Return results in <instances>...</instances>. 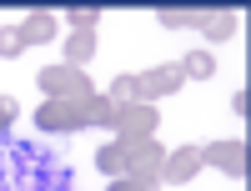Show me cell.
<instances>
[{"label":"cell","mask_w":251,"mask_h":191,"mask_svg":"<svg viewBox=\"0 0 251 191\" xmlns=\"http://www.w3.org/2000/svg\"><path fill=\"white\" fill-rule=\"evenodd\" d=\"M96 166H100V171H106L111 181H116V176H126V141L100 146V151H96Z\"/></svg>","instance_id":"12"},{"label":"cell","mask_w":251,"mask_h":191,"mask_svg":"<svg viewBox=\"0 0 251 191\" xmlns=\"http://www.w3.org/2000/svg\"><path fill=\"white\" fill-rule=\"evenodd\" d=\"M181 86H186L181 66H176V60H166V66H151V71H141V76H136V101L156 106L161 96H176Z\"/></svg>","instance_id":"4"},{"label":"cell","mask_w":251,"mask_h":191,"mask_svg":"<svg viewBox=\"0 0 251 191\" xmlns=\"http://www.w3.org/2000/svg\"><path fill=\"white\" fill-rule=\"evenodd\" d=\"M20 40H25V51L30 46H46V40H55V15L50 10H35L20 20Z\"/></svg>","instance_id":"8"},{"label":"cell","mask_w":251,"mask_h":191,"mask_svg":"<svg viewBox=\"0 0 251 191\" xmlns=\"http://www.w3.org/2000/svg\"><path fill=\"white\" fill-rule=\"evenodd\" d=\"M80 106H86V101H40L35 126H40V131H50V136L80 131V126H86V111H80Z\"/></svg>","instance_id":"5"},{"label":"cell","mask_w":251,"mask_h":191,"mask_svg":"<svg viewBox=\"0 0 251 191\" xmlns=\"http://www.w3.org/2000/svg\"><path fill=\"white\" fill-rule=\"evenodd\" d=\"M156 126H161V116H156V106H146V101H126L111 116L116 141H146V136H156Z\"/></svg>","instance_id":"3"},{"label":"cell","mask_w":251,"mask_h":191,"mask_svg":"<svg viewBox=\"0 0 251 191\" xmlns=\"http://www.w3.org/2000/svg\"><path fill=\"white\" fill-rule=\"evenodd\" d=\"M91 55H96V30H71V35H66V66H80V71H86Z\"/></svg>","instance_id":"9"},{"label":"cell","mask_w":251,"mask_h":191,"mask_svg":"<svg viewBox=\"0 0 251 191\" xmlns=\"http://www.w3.org/2000/svg\"><path fill=\"white\" fill-rule=\"evenodd\" d=\"M201 15L206 10H156V20L166 30H201Z\"/></svg>","instance_id":"13"},{"label":"cell","mask_w":251,"mask_h":191,"mask_svg":"<svg viewBox=\"0 0 251 191\" xmlns=\"http://www.w3.org/2000/svg\"><path fill=\"white\" fill-rule=\"evenodd\" d=\"M116 106H126V101H136V76H116L111 81V91H106Z\"/></svg>","instance_id":"17"},{"label":"cell","mask_w":251,"mask_h":191,"mask_svg":"<svg viewBox=\"0 0 251 191\" xmlns=\"http://www.w3.org/2000/svg\"><path fill=\"white\" fill-rule=\"evenodd\" d=\"M25 51V40H20V26H0V60H15Z\"/></svg>","instance_id":"15"},{"label":"cell","mask_w":251,"mask_h":191,"mask_svg":"<svg viewBox=\"0 0 251 191\" xmlns=\"http://www.w3.org/2000/svg\"><path fill=\"white\" fill-rule=\"evenodd\" d=\"M80 111H86V126H111V116H116V101H111V96H91L86 106H80Z\"/></svg>","instance_id":"14"},{"label":"cell","mask_w":251,"mask_h":191,"mask_svg":"<svg viewBox=\"0 0 251 191\" xmlns=\"http://www.w3.org/2000/svg\"><path fill=\"white\" fill-rule=\"evenodd\" d=\"M201 146H181V151H166V166H161V181L166 186H186L196 171H201Z\"/></svg>","instance_id":"7"},{"label":"cell","mask_w":251,"mask_h":191,"mask_svg":"<svg viewBox=\"0 0 251 191\" xmlns=\"http://www.w3.org/2000/svg\"><path fill=\"white\" fill-rule=\"evenodd\" d=\"M111 191H146V186H141V181H131V176H116V181H111Z\"/></svg>","instance_id":"20"},{"label":"cell","mask_w":251,"mask_h":191,"mask_svg":"<svg viewBox=\"0 0 251 191\" xmlns=\"http://www.w3.org/2000/svg\"><path fill=\"white\" fill-rule=\"evenodd\" d=\"M201 161L216 166V171H226V176H236V181H246V171H251L246 141H211V146H201Z\"/></svg>","instance_id":"6"},{"label":"cell","mask_w":251,"mask_h":191,"mask_svg":"<svg viewBox=\"0 0 251 191\" xmlns=\"http://www.w3.org/2000/svg\"><path fill=\"white\" fill-rule=\"evenodd\" d=\"M176 66H181L186 81H211V76H216V55H211V51H191V55H181Z\"/></svg>","instance_id":"10"},{"label":"cell","mask_w":251,"mask_h":191,"mask_svg":"<svg viewBox=\"0 0 251 191\" xmlns=\"http://www.w3.org/2000/svg\"><path fill=\"white\" fill-rule=\"evenodd\" d=\"M35 86L46 101H91L96 86H91V76L80 71V66H66V60H55V66H46L35 76Z\"/></svg>","instance_id":"1"},{"label":"cell","mask_w":251,"mask_h":191,"mask_svg":"<svg viewBox=\"0 0 251 191\" xmlns=\"http://www.w3.org/2000/svg\"><path fill=\"white\" fill-rule=\"evenodd\" d=\"M0 131H5V126H0Z\"/></svg>","instance_id":"21"},{"label":"cell","mask_w":251,"mask_h":191,"mask_svg":"<svg viewBox=\"0 0 251 191\" xmlns=\"http://www.w3.org/2000/svg\"><path fill=\"white\" fill-rule=\"evenodd\" d=\"M15 111H20V101H15V96H0V126H10Z\"/></svg>","instance_id":"18"},{"label":"cell","mask_w":251,"mask_h":191,"mask_svg":"<svg viewBox=\"0 0 251 191\" xmlns=\"http://www.w3.org/2000/svg\"><path fill=\"white\" fill-rule=\"evenodd\" d=\"M161 166H166V151H161L156 136L126 141V176H131V181H141L146 191H156L161 186Z\"/></svg>","instance_id":"2"},{"label":"cell","mask_w":251,"mask_h":191,"mask_svg":"<svg viewBox=\"0 0 251 191\" xmlns=\"http://www.w3.org/2000/svg\"><path fill=\"white\" fill-rule=\"evenodd\" d=\"M71 26L75 30H96L100 26V10L96 5H71Z\"/></svg>","instance_id":"16"},{"label":"cell","mask_w":251,"mask_h":191,"mask_svg":"<svg viewBox=\"0 0 251 191\" xmlns=\"http://www.w3.org/2000/svg\"><path fill=\"white\" fill-rule=\"evenodd\" d=\"M231 111H236V116H246V111H251V96H246V86L231 96Z\"/></svg>","instance_id":"19"},{"label":"cell","mask_w":251,"mask_h":191,"mask_svg":"<svg viewBox=\"0 0 251 191\" xmlns=\"http://www.w3.org/2000/svg\"><path fill=\"white\" fill-rule=\"evenodd\" d=\"M201 35H211V40L236 35V10H206L201 15Z\"/></svg>","instance_id":"11"}]
</instances>
